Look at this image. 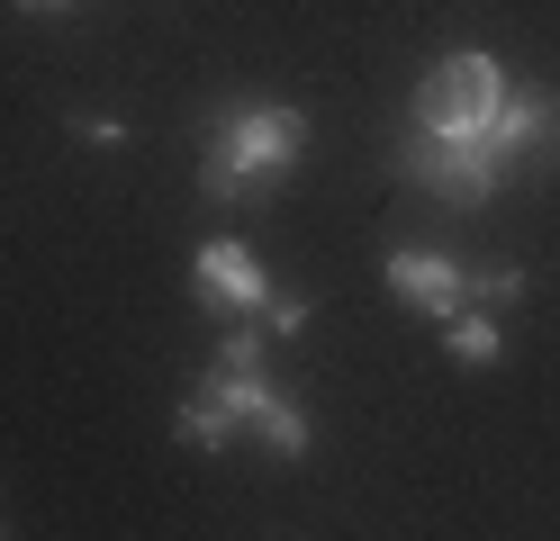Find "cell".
Masks as SVG:
<instances>
[{
	"label": "cell",
	"mask_w": 560,
	"mask_h": 541,
	"mask_svg": "<svg viewBox=\"0 0 560 541\" xmlns=\"http://www.w3.org/2000/svg\"><path fill=\"white\" fill-rule=\"evenodd\" d=\"M27 10H63V0H27Z\"/></svg>",
	"instance_id": "cell-10"
},
{
	"label": "cell",
	"mask_w": 560,
	"mask_h": 541,
	"mask_svg": "<svg viewBox=\"0 0 560 541\" xmlns=\"http://www.w3.org/2000/svg\"><path fill=\"white\" fill-rule=\"evenodd\" d=\"M560 136V91H506V108L479 127V144L498 163H524V154H542V144Z\"/></svg>",
	"instance_id": "cell-6"
},
{
	"label": "cell",
	"mask_w": 560,
	"mask_h": 541,
	"mask_svg": "<svg viewBox=\"0 0 560 541\" xmlns=\"http://www.w3.org/2000/svg\"><path fill=\"white\" fill-rule=\"evenodd\" d=\"M506 298H524V271H506V262L470 271V307H506Z\"/></svg>",
	"instance_id": "cell-9"
},
{
	"label": "cell",
	"mask_w": 560,
	"mask_h": 541,
	"mask_svg": "<svg viewBox=\"0 0 560 541\" xmlns=\"http://www.w3.org/2000/svg\"><path fill=\"white\" fill-rule=\"evenodd\" d=\"M235 424H254L280 460L307 451V415L262 379V325H254V316H244L235 334L218 343V371H208V379L182 397V443H190V451H226Z\"/></svg>",
	"instance_id": "cell-1"
},
{
	"label": "cell",
	"mask_w": 560,
	"mask_h": 541,
	"mask_svg": "<svg viewBox=\"0 0 560 541\" xmlns=\"http://www.w3.org/2000/svg\"><path fill=\"white\" fill-rule=\"evenodd\" d=\"M389 289L416 316H462L470 307V271L443 262V252H389Z\"/></svg>",
	"instance_id": "cell-7"
},
{
	"label": "cell",
	"mask_w": 560,
	"mask_h": 541,
	"mask_svg": "<svg viewBox=\"0 0 560 541\" xmlns=\"http://www.w3.org/2000/svg\"><path fill=\"white\" fill-rule=\"evenodd\" d=\"M407 172L425 180L443 208H479V199L506 180V163L488 154L479 136H416V144H407Z\"/></svg>",
	"instance_id": "cell-5"
},
{
	"label": "cell",
	"mask_w": 560,
	"mask_h": 541,
	"mask_svg": "<svg viewBox=\"0 0 560 541\" xmlns=\"http://www.w3.org/2000/svg\"><path fill=\"white\" fill-rule=\"evenodd\" d=\"M299 154H307V118H299V108H280V99H235V108L208 118L199 190L218 199V208H244V199L280 190V180L299 172Z\"/></svg>",
	"instance_id": "cell-2"
},
{
	"label": "cell",
	"mask_w": 560,
	"mask_h": 541,
	"mask_svg": "<svg viewBox=\"0 0 560 541\" xmlns=\"http://www.w3.org/2000/svg\"><path fill=\"white\" fill-rule=\"evenodd\" d=\"M506 91L515 82L498 72V55H443L425 72V91H416V127L425 136H479L506 108Z\"/></svg>",
	"instance_id": "cell-3"
},
{
	"label": "cell",
	"mask_w": 560,
	"mask_h": 541,
	"mask_svg": "<svg viewBox=\"0 0 560 541\" xmlns=\"http://www.w3.org/2000/svg\"><path fill=\"white\" fill-rule=\"evenodd\" d=\"M443 343H452V361H470V371H479V361H498L506 343H498V325H488V316H443Z\"/></svg>",
	"instance_id": "cell-8"
},
{
	"label": "cell",
	"mask_w": 560,
	"mask_h": 541,
	"mask_svg": "<svg viewBox=\"0 0 560 541\" xmlns=\"http://www.w3.org/2000/svg\"><path fill=\"white\" fill-rule=\"evenodd\" d=\"M190 289H199L208 307H226V316H254L262 334H299V325H307V307H299V298H280L244 244H208L199 262H190Z\"/></svg>",
	"instance_id": "cell-4"
}]
</instances>
